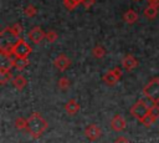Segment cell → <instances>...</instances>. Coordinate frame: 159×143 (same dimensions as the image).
Returning a JSON list of instances; mask_svg holds the SVG:
<instances>
[{"instance_id": "1", "label": "cell", "mask_w": 159, "mask_h": 143, "mask_svg": "<svg viewBox=\"0 0 159 143\" xmlns=\"http://www.w3.org/2000/svg\"><path fill=\"white\" fill-rule=\"evenodd\" d=\"M26 129L32 138H35V139L40 138L47 129V122L39 112H34L27 118V128Z\"/></svg>"}, {"instance_id": "2", "label": "cell", "mask_w": 159, "mask_h": 143, "mask_svg": "<svg viewBox=\"0 0 159 143\" xmlns=\"http://www.w3.org/2000/svg\"><path fill=\"white\" fill-rule=\"evenodd\" d=\"M143 93L153 103H159V78L154 77L143 88Z\"/></svg>"}, {"instance_id": "3", "label": "cell", "mask_w": 159, "mask_h": 143, "mask_svg": "<svg viewBox=\"0 0 159 143\" xmlns=\"http://www.w3.org/2000/svg\"><path fill=\"white\" fill-rule=\"evenodd\" d=\"M149 109H150V107L145 103V101H144V99H139V101H137V102L132 106L130 113H132V116H134L139 122H142V121L144 119V117L149 113Z\"/></svg>"}, {"instance_id": "4", "label": "cell", "mask_w": 159, "mask_h": 143, "mask_svg": "<svg viewBox=\"0 0 159 143\" xmlns=\"http://www.w3.org/2000/svg\"><path fill=\"white\" fill-rule=\"evenodd\" d=\"M31 46L24 40V39H17L16 42L14 44V56L15 57H27L31 53Z\"/></svg>"}, {"instance_id": "5", "label": "cell", "mask_w": 159, "mask_h": 143, "mask_svg": "<svg viewBox=\"0 0 159 143\" xmlns=\"http://www.w3.org/2000/svg\"><path fill=\"white\" fill-rule=\"evenodd\" d=\"M120 77H122V71H120V68H119V67H114L113 70L107 71V72L104 73L103 81H104V83H107L108 86H113V85H116V83L119 81Z\"/></svg>"}, {"instance_id": "6", "label": "cell", "mask_w": 159, "mask_h": 143, "mask_svg": "<svg viewBox=\"0 0 159 143\" xmlns=\"http://www.w3.org/2000/svg\"><path fill=\"white\" fill-rule=\"evenodd\" d=\"M158 118H159V104H158V103H154V104L150 107L149 113L144 117V119H143L140 123H143L145 127H149V126H152Z\"/></svg>"}, {"instance_id": "7", "label": "cell", "mask_w": 159, "mask_h": 143, "mask_svg": "<svg viewBox=\"0 0 159 143\" xmlns=\"http://www.w3.org/2000/svg\"><path fill=\"white\" fill-rule=\"evenodd\" d=\"M70 65H71V60H70L68 56L65 55V53L58 55V56L53 60V66H55L58 71H61V72L66 71V70L70 67Z\"/></svg>"}, {"instance_id": "8", "label": "cell", "mask_w": 159, "mask_h": 143, "mask_svg": "<svg viewBox=\"0 0 159 143\" xmlns=\"http://www.w3.org/2000/svg\"><path fill=\"white\" fill-rule=\"evenodd\" d=\"M101 134H102L101 128H99L97 124H94V123L88 124V126L84 128V136H86L89 141H97V139L101 137Z\"/></svg>"}, {"instance_id": "9", "label": "cell", "mask_w": 159, "mask_h": 143, "mask_svg": "<svg viewBox=\"0 0 159 143\" xmlns=\"http://www.w3.org/2000/svg\"><path fill=\"white\" fill-rule=\"evenodd\" d=\"M46 36V32H43V30L39 26H35L31 31H29L27 37L34 42V44H40Z\"/></svg>"}, {"instance_id": "10", "label": "cell", "mask_w": 159, "mask_h": 143, "mask_svg": "<svg viewBox=\"0 0 159 143\" xmlns=\"http://www.w3.org/2000/svg\"><path fill=\"white\" fill-rule=\"evenodd\" d=\"M125 126H127L125 119L120 114H116L111 119V127H112V129L114 132H122V131H124L125 129Z\"/></svg>"}, {"instance_id": "11", "label": "cell", "mask_w": 159, "mask_h": 143, "mask_svg": "<svg viewBox=\"0 0 159 143\" xmlns=\"http://www.w3.org/2000/svg\"><path fill=\"white\" fill-rule=\"evenodd\" d=\"M122 66L127 70V71H132L138 66V61L133 55H127L124 56V58L122 60Z\"/></svg>"}, {"instance_id": "12", "label": "cell", "mask_w": 159, "mask_h": 143, "mask_svg": "<svg viewBox=\"0 0 159 143\" xmlns=\"http://www.w3.org/2000/svg\"><path fill=\"white\" fill-rule=\"evenodd\" d=\"M80 104H78V102L75 99V98H72V99H70L66 104H65V111H66V113L67 114H70V116H73V114H76L78 111H80Z\"/></svg>"}, {"instance_id": "13", "label": "cell", "mask_w": 159, "mask_h": 143, "mask_svg": "<svg viewBox=\"0 0 159 143\" xmlns=\"http://www.w3.org/2000/svg\"><path fill=\"white\" fill-rule=\"evenodd\" d=\"M30 61L27 57H15L14 58V67L17 70V71H22L25 70L27 66H29Z\"/></svg>"}, {"instance_id": "14", "label": "cell", "mask_w": 159, "mask_h": 143, "mask_svg": "<svg viewBox=\"0 0 159 143\" xmlns=\"http://www.w3.org/2000/svg\"><path fill=\"white\" fill-rule=\"evenodd\" d=\"M14 67V58L11 56H2L0 63V71H10Z\"/></svg>"}, {"instance_id": "15", "label": "cell", "mask_w": 159, "mask_h": 143, "mask_svg": "<svg viewBox=\"0 0 159 143\" xmlns=\"http://www.w3.org/2000/svg\"><path fill=\"white\" fill-rule=\"evenodd\" d=\"M123 20H124V22L132 25V24H134V22L138 20V14H137L134 10L129 9V10H127V11L123 14Z\"/></svg>"}, {"instance_id": "16", "label": "cell", "mask_w": 159, "mask_h": 143, "mask_svg": "<svg viewBox=\"0 0 159 143\" xmlns=\"http://www.w3.org/2000/svg\"><path fill=\"white\" fill-rule=\"evenodd\" d=\"M12 85H14V87H15L16 90L21 91V90L25 88V86L27 85V81H26L25 76H22V75H17V76H15V77L12 78Z\"/></svg>"}, {"instance_id": "17", "label": "cell", "mask_w": 159, "mask_h": 143, "mask_svg": "<svg viewBox=\"0 0 159 143\" xmlns=\"http://www.w3.org/2000/svg\"><path fill=\"white\" fill-rule=\"evenodd\" d=\"M143 15H144L147 19L153 20V19H155V16L158 15V7H154V6H152V5H148V6L144 9Z\"/></svg>"}, {"instance_id": "18", "label": "cell", "mask_w": 159, "mask_h": 143, "mask_svg": "<svg viewBox=\"0 0 159 143\" xmlns=\"http://www.w3.org/2000/svg\"><path fill=\"white\" fill-rule=\"evenodd\" d=\"M1 56H12L14 55V44H2L0 47Z\"/></svg>"}, {"instance_id": "19", "label": "cell", "mask_w": 159, "mask_h": 143, "mask_svg": "<svg viewBox=\"0 0 159 143\" xmlns=\"http://www.w3.org/2000/svg\"><path fill=\"white\" fill-rule=\"evenodd\" d=\"M7 30H9V32H10L14 37H19V36L21 35V32H22V25L19 24V22H16V24H14L11 27H7Z\"/></svg>"}, {"instance_id": "20", "label": "cell", "mask_w": 159, "mask_h": 143, "mask_svg": "<svg viewBox=\"0 0 159 143\" xmlns=\"http://www.w3.org/2000/svg\"><path fill=\"white\" fill-rule=\"evenodd\" d=\"M92 55H93L96 58H103V57L106 56V48H104L103 46L97 45V46L93 47V50H92Z\"/></svg>"}, {"instance_id": "21", "label": "cell", "mask_w": 159, "mask_h": 143, "mask_svg": "<svg viewBox=\"0 0 159 143\" xmlns=\"http://www.w3.org/2000/svg\"><path fill=\"white\" fill-rule=\"evenodd\" d=\"M15 128L19 129V131L26 129V128H27V119H25V118H22V117L16 118V121H15Z\"/></svg>"}, {"instance_id": "22", "label": "cell", "mask_w": 159, "mask_h": 143, "mask_svg": "<svg viewBox=\"0 0 159 143\" xmlns=\"http://www.w3.org/2000/svg\"><path fill=\"white\" fill-rule=\"evenodd\" d=\"M10 78H12L11 71H0V83L1 85H5L7 81H10Z\"/></svg>"}, {"instance_id": "23", "label": "cell", "mask_w": 159, "mask_h": 143, "mask_svg": "<svg viewBox=\"0 0 159 143\" xmlns=\"http://www.w3.org/2000/svg\"><path fill=\"white\" fill-rule=\"evenodd\" d=\"M24 14H25V16H27V17H34V16L37 14V9H36L34 5H27V6L24 9Z\"/></svg>"}, {"instance_id": "24", "label": "cell", "mask_w": 159, "mask_h": 143, "mask_svg": "<svg viewBox=\"0 0 159 143\" xmlns=\"http://www.w3.org/2000/svg\"><path fill=\"white\" fill-rule=\"evenodd\" d=\"M70 85H71V82H70V80H68L67 77H61V78L58 80V82H57L58 88H61L62 91L67 90V88L70 87Z\"/></svg>"}, {"instance_id": "25", "label": "cell", "mask_w": 159, "mask_h": 143, "mask_svg": "<svg viewBox=\"0 0 159 143\" xmlns=\"http://www.w3.org/2000/svg\"><path fill=\"white\" fill-rule=\"evenodd\" d=\"M57 32L55 31V30H48L47 32H46V36H45V39L50 42V44H53V42H56V40H57Z\"/></svg>"}, {"instance_id": "26", "label": "cell", "mask_w": 159, "mask_h": 143, "mask_svg": "<svg viewBox=\"0 0 159 143\" xmlns=\"http://www.w3.org/2000/svg\"><path fill=\"white\" fill-rule=\"evenodd\" d=\"M63 5H65V7L67 10H73V9H76V6L78 4L75 0H63Z\"/></svg>"}, {"instance_id": "27", "label": "cell", "mask_w": 159, "mask_h": 143, "mask_svg": "<svg viewBox=\"0 0 159 143\" xmlns=\"http://www.w3.org/2000/svg\"><path fill=\"white\" fill-rule=\"evenodd\" d=\"M94 2H96V0H82V5L86 7V9H89L92 5H94Z\"/></svg>"}, {"instance_id": "28", "label": "cell", "mask_w": 159, "mask_h": 143, "mask_svg": "<svg viewBox=\"0 0 159 143\" xmlns=\"http://www.w3.org/2000/svg\"><path fill=\"white\" fill-rule=\"evenodd\" d=\"M114 143H130L125 137H118L116 141H114Z\"/></svg>"}, {"instance_id": "29", "label": "cell", "mask_w": 159, "mask_h": 143, "mask_svg": "<svg viewBox=\"0 0 159 143\" xmlns=\"http://www.w3.org/2000/svg\"><path fill=\"white\" fill-rule=\"evenodd\" d=\"M148 5H152L154 7H159V0H148Z\"/></svg>"}, {"instance_id": "30", "label": "cell", "mask_w": 159, "mask_h": 143, "mask_svg": "<svg viewBox=\"0 0 159 143\" xmlns=\"http://www.w3.org/2000/svg\"><path fill=\"white\" fill-rule=\"evenodd\" d=\"M134 1H139V0H134Z\"/></svg>"}, {"instance_id": "31", "label": "cell", "mask_w": 159, "mask_h": 143, "mask_svg": "<svg viewBox=\"0 0 159 143\" xmlns=\"http://www.w3.org/2000/svg\"><path fill=\"white\" fill-rule=\"evenodd\" d=\"M158 104H159V103H158Z\"/></svg>"}]
</instances>
